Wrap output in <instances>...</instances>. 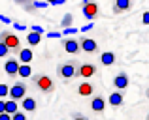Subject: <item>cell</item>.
<instances>
[{
  "mask_svg": "<svg viewBox=\"0 0 149 120\" xmlns=\"http://www.w3.org/2000/svg\"><path fill=\"white\" fill-rule=\"evenodd\" d=\"M128 84H130V77H128L125 71L117 73V75L113 77V86H115L117 90H127Z\"/></svg>",
  "mask_w": 149,
  "mask_h": 120,
  "instance_id": "9",
  "label": "cell"
},
{
  "mask_svg": "<svg viewBox=\"0 0 149 120\" xmlns=\"http://www.w3.org/2000/svg\"><path fill=\"white\" fill-rule=\"evenodd\" d=\"M11 120H26V113L25 111H17L11 115Z\"/></svg>",
  "mask_w": 149,
  "mask_h": 120,
  "instance_id": "22",
  "label": "cell"
},
{
  "mask_svg": "<svg viewBox=\"0 0 149 120\" xmlns=\"http://www.w3.org/2000/svg\"><path fill=\"white\" fill-rule=\"evenodd\" d=\"M29 2H34V0H29Z\"/></svg>",
  "mask_w": 149,
  "mask_h": 120,
  "instance_id": "33",
  "label": "cell"
},
{
  "mask_svg": "<svg viewBox=\"0 0 149 120\" xmlns=\"http://www.w3.org/2000/svg\"><path fill=\"white\" fill-rule=\"evenodd\" d=\"M64 51L70 53V55H77V53L81 51V49H79V41L74 40V38H68V40H64Z\"/></svg>",
  "mask_w": 149,
  "mask_h": 120,
  "instance_id": "13",
  "label": "cell"
},
{
  "mask_svg": "<svg viewBox=\"0 0 149 120\" xmlns=\"http://www.w3.org/2000/svg\"><path fill=\"white\" fill-rule=\"evenodd\" d=\"M8 94V84H0V96H6Z\"/></svg>",
  "mask_w": 149,
  "mask_h": 120,
  "instance_id": "24",
  "label": "cell"
},
{
  "mask_svg": "<svg viewBox=\"0 0 149 120\" xmlns=\"http://www.w3.org/2000/svg\"><path fill=\"white\" fill-rule=\"evenodd\" d=\"M8 56H10V49L0 41V58H8Z\"/></svg>",
  "mask_w": 149,
  "mask_h": 120,
  "instance_id": "21",
  "label": "cell"
},
{
  "mask_svg": "<svg viewBox=\"0 0 149 120\" xmlns=\"http://www.w3.org/2000/svg\"><path fill=\"white\" fill-rule=\"evenodd\" d=\"M47 2H49V4H57L58 0H47Z\"/></svg>",
  "mask_w": 149,
  "mask_h": 120,
  "instance_id": "30",
  "label": "cell"
},
{
  "mask_svg": "<svg viewBox=\"0 0 149 120\" xmlns=\"http://www.w3.org/2000/svg\"><path fill=\"white\" fill-rule=\"evenodd\" d=\"M142 23H143V25H149V11H146V13H143V17H142Z\"/></svg>",
  "mask_w": 149,
  "mask_h": 120,
  "instance_id": "25",
  "label": "cell"
},
{
  "mask_svg": "<svg viewBox=\"0 0 149 120\" xmlns=\"http://www.w3.org/2000/svg\"><path fill=\"white\" fill-rule=\"evenodd\" d=\"M132 6H134V0H113V13L119 15V13H127V11L132 10Z\"/></svg>",
  "mask_w": 149,
  "mask_h": 120,
  "instance_id": "8",
  "label": "cell"
},
{
  "mask_svg": "<svg viewBox=\"0 0 149 120\" xmlns=\"http://www.w3.org/2000/svg\"><path fill=\"white\" fill-rule=\"evenodd\" d=\"M146 98L149 99V86H147V90H146Z\"/></svg>",
  "mask_w": 149,
  "mask_h": 120,
  "instance_id": "29",
  "label": "cell"
},
{
  "mask_svg": "<svg viewBox=\"0 0 149 120\" xmlns=\"http://www.w3.org/2000/svg\"><path fill=\"white\" fill-rule=\"evenodd\" d=\"M19 107H21L25 113H34V111H36V107H38V103H36V99H34V98L25 96V98L21 99V105H19Z\"/></svg>",
  "mask_w": 149,
  "mask_h": 120,
  "instance_id": "11",
  "label": "cell"
},
{
  "mask_svg": "<svg viewBox=\"0 0 149 120\" xmlns=\"http://www.w3.org/2000/svg\"><path fill=\"white\" fill-rule=\"evenodd\" d=\"M79 41V49L83 53H87V55H95V53H98V43H96L93 38H81Z\"/></svg>",
  "mask_w": 149,
  "mask_h": 120,
  "instance_id": "6",
  "label": "cell"
},
{
  "mask_svg": "<svg viewBox=\"0 0 149 120\" xmlns=\"http://www.w3.org/2000/svg\"><path fill=\"white\" fill-rule=\"evenodd\" d=\"M72 120H89V118L85 117L83 113H74V117H72Z\"/></svg>",
  "mask_w": 149,
  "mask_h": 120,
  "instance_id": "23",
  "label": "cell"
},
{
  "mask_svg": "<svg viewBox=\"0 0 149 120\" xmlns=\"http://www.w3.org/2000/svg\"><path fill=\"white\" fill-rule=\"evenodd\" d=\"M19 111V103L15 101V99H8V101H4V113H8V115H13V113H17Z\"/></svg>",
  "mask_w": 149,
  "mask_h": 120,
  "instance_id": "15",
  "label": "cell"
},
{
  "mask_svg": "<svg viewBox=\"0 0 149 120\" xmlns=\"http://www.w3.org/2000/svg\"><path fill=\"white\" fill-rule=\"evenodd\" d=\"M77 66H79L77 60H64V62H61L58 68H57V75L61 77V79H64V81L74 79V77H77Z\"/></svg>",
  "mask_w": 149,
  "mask_h": 120,
  "instance_id": "1",
  "label": "cell"
},
{
  "mask_svg": "<svg viewBox=\"0 0 149 120\" xmlns=\"http://www.w3.org/2000/svg\"><path fill=\"white\" fill-rule=\"evenodd\" d=\"M81 11H83V15L87 19H96L100 15V6L95 0H85V2L81 4Z\"/></svg>",
  "mask_w": 149,
  "mask_h": 120,
  "instance_id": "5",
  "label": "cell"
},
{
  "mask_svg": "<svg viewBox=\"0 0 149 120\" xmlns=\"http://www.w3.org/2000/svg\"><path fill=\"white\" fill-rule=\"evenodd\" d=\"M146 120H149V111H147V117H146Z\"/></svg>",
  "mask_w": 149,
  "mask_h": 120,
  "instance_id": "31",
  "label": "cell"
},
{
  "mask_svg": "<svg viewBox=\"0 0 149 120\" xmlns=\"http://www.w3.org/2000/svg\"><path fill=\"white\" fill-rule=\"evenodd\" d=\"M17 56H19V62H23V64H29L30 60H32V51L30 49H19V53H17Z\"/></svg>",
  "mask_w": 149,
  "mask_h": 120,
  "instance_id": "17",
  "label": "cell"
},
{
  "mask_svg": "<svg viewBox=\"0 0 149 120\" xmlns=\"http://www.w3.org/2000/svg\"><path fill=\"white\" fill-rule=\"evenodd\" d=\"M77 92H79V96H93L95 94V86L91 83H81L77 86Z\"/></svg>",
  "mask_w": 149,
  "mask_h": 120,
  "instance_id": "16",
  "label": "cell"
},
{
  "mask_svg": "<svg viewBox=\"0 0 149 120\" xmlns=\"http://www.w3.org/2000/svg\"><path fill=\"white\" fill-rule=\"evenodd\" d=\"M26 83H23V81H17V83L11 84V88H8V96H10L11 99H15V101H21L23 98L26 96Z\"/></svg>",
  "mask_w": 149,
  "mask_h": 120,
  "instance_id": "4",
  "label": "cell"
},
{
  "mask_svg": "<svg viewBox=\"0 0 149 120\" xmlns=\"http://www.w3.org/2000/svg\"><path fill=\"white\" fill-rule=\"evenodd\" d=\"M96 64L93 62H85V64H79L77 66V77H83V79H89V77L96 75Z\"/></svg>",
  "mask_w": 149,
  "mask_h": 120,
  "instance_id": "7",
  "label": "cell"
},
{
  "mask_svg": "<svg viewBox=\"0 0 149 120\" xmlns=\"http://www.w3.org/2000/svg\"><path fill=\"white\" fill-rule=\"evenodd\" d=\"M26 41H29L30 45H38L42 41V36H40V32H36V30H34V32H30L29 36H26Z\"/></svg>",
  "mask_w": 149,
  "mask_h": 120,
  "instance_id": "20",
  "label": "cell"
},
{
  "mask_svg": "<svg viewBox=\"0 0 149 120\" xmlns=\"http://www.w3.org/2000/svg\"><path fill=\"white\" fill-rule=\"evenodd\" d=\"M100 62H102V66H111L113 62H115V53H111V51L102 53V55H100Z\"/></svg>",
  "mask_w": 149,
  "mask_h": 120,
  "instance_id": "18",
  "label": "cell"
},
{
  "mask_svg": "<svg viewBox=\"0 0 149 120\" xmlns=\"http://www.w3.org/2000/svg\"><path fill=\"white\" fill-rule=\"evenodd\" d=\"M106 109V99L102 96H93L91 98V111L93 113H102Z\"/></svg>",
  "mask_w": 149,
  "mask_h": 120,
  "instance_id": "12",
  "label": "cell"
},
{
  "mask_svg": "<svg viewBox=\"0 0 149 120\" xmlns=\"http://www.w3.org/2000/svg\"><path fill=\"white\" fill-rule=\"evenodd\" d=\"M108 101H109V105L111 107H121L123 105V101H125V90H115V92H111L109 94V98H108Z\"/></svg>",
  "mask_w": 149,
  "mask_h": 120,
  "instance_id": "10",
  "label": "cell"
},
{
  "mask_svg": "<svg viewBox=\"0 0 149 120\" xmlns=\"http://www.w3.org/2000/svg\"><path fill=\"white\" fill-rule=\"evenodd\" d=\"M0 120H11V115H8V113H0Z\"/></svg>",
  "mask_w": 149,
  "mask_h": 120,
  "instance_id": "26",
  "label": "cell"
},
{
  "mask_svg": "<svg viewBox=\"0 0 149 120\" xmlns=\"http://www.w3.org/2000/svg\"><path fill=\"white\" fill-rule=\"evenodd\" d=\"M0 113H4V101L0 99Z\"/></svg>",
  "mask_w": 149,
  "mask_h": 120,
  "instance_id": "28",
  "label": "cell"
},
{
  "mask_svg": "<svg viewBox=\"0 0 149 120\" xmlns=\"http://www.w3.org/2000/svg\"><path fill=\"white\" fill-rule=\"evenodd\" d=\"M30 79H32L34 86H36L40 92H44V94H51V92L55 90V81L51 79L49 75H45V73H36V75H30Z\"/></svg>",
  "mask_w": 149,
  "mask_h": 120,
  "instance_id": "2",
  "label": "cell"
},
{
  "mask_svg": "<svg viewBox=\"0 0 149 120\" xmlns=\"http://www.w3.org/2000/svg\"><path fill=\"white\" fill-rule=\"evenodd\" d=\"M70 21H72V17H70V15H66V17H64V21H62V25H64V26H68V25H70Z\"/></svg>",
  "mask_w": 149,
  "mask_h": 120,
  "instance_id": "27",
  "label": "cell"
},
{
  "mask_svg": "<svg viewBox=\"0 0 149 120\" xmlns=\"http://www.w3.org/2000/svg\"><path fill=\"white\" fill-rule=\"evenodd\" d=\"M0 41L10 49V53H19V49H21V40H19V36L11 34L10 30H2V32H0Z\"/></svg>",
  "mask_w": 149,
  "mask_h": 120,
  "instance_id": "3",
  "label": "cell"
},
{
  "mask_svg": "<svg viewBox=\"0 0 149 120\" xmlns=\"http://www.w3.org/2000/svg\"><path fill=\"white\" fill-rule=\"evenodd\" d=\"M4 69H6V73L8 75H17V69H19V60H15V58H10V60H6V64H4Z\"/></svg>",
  "mask_w": 149,
  "mask_h": 120,
  "instance_id": "14",
  "label": "cell"
},
{
  "mask_svg": "<svg viewBox=\"0 0 149 120\" xmlns=\"http://www.w3.org/2000/svg\"><path fill=\"white\" fill-rule=\"evenodd\" d=\"M17 75H19V77H30V75H32V69H30V66H29V64H19Z\"/></svg>",
  "mask_w": 149,
  "mask_h": 120,
  "instance_id": "19",
  "label": "cell"
},
{
  "mask_svg": "<svg viewBox=\"0 0 149 120\" xmlns=\"http://www.w3.org/2000/svg\"><path fill=\"white\" fill-rule=\"evenodd\" d=\"M61 2H66V0H58V4H61Z\"/></svg>",
  "mask_w": 149,
  "mask_h": 120,
  "instance_id": "32",
  "label": "cell"
}]
</instances>
